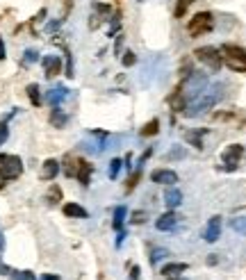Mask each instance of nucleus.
I'll return each instance as SVG.
<instances>
[{"label": "nucleus", "instance_id": "obj_14", "mask_svg": "<svg viewBox=\"0 0 246 280\" xmlns=\"http://www.w3.org/2000/svg\"><path fill=\"white\" fill-rule=\"evenodd\" d=\"M67 96H68V89L67 87H55V89H50V91H48L46 98H48V103H50L53 107H60V103L67 98Z\"/></svg>", "mask_w": 246, "mask_h": 280}, {"label": "nucleus", "instance_id": "obj_28", "mask_svg": "<svg viewBox=\"0 0 246 280\" xmlns=\"http://www.w3.org/2000/svg\"><path fill=\"white\" fill-rule=\"evenodd\" d=\"M39 60V53L34 50V48H30V50H25V55H23V64H34V62Z\"/></svg>", "mask_w": 246, "mask_h": 280}, {"label": "nucleus", "instance_id": "obj_23", "mask_svg": "<svg viewBox=\"0 0 246 280\" xmlns=\"http://www.w3.org/2000/svg\"><path fill=\"white\" fill-rule=\"evenodd\" d=\"M230 228H233L235 233L246 235V216H237V219H233L230 221Z\"/></svg>", "mask_w": 246, "mask_h": 280}, {"label": "nucleus", "instance_id": "obj_17", "mask_svg": "<svg viewBox=\"0 0 246 280\" xmlns=\"http://www.w3.org/2000/svg\"><path fill=\"white\" fill-rule=\"evenodd\" d=\"M180 271H187V264L185 262H171V264H164L162 267V276H176Z\"/></svg>", "mask_w": 246, "mask_h": 280}, {"label": "nucleus", "instance_id": "obj_15", "mask_svg": "<svg viewBox=\"0 0 246 280\" xmlns=\"http://www.w3.org/2000/svg\"><path fill=\"white\" fill-rule=\"evenodd\" d=\"M64 214L71 216V219H87V216H89V212H87L85 207L78 205V203H67V205H64Z\"/></svg>", "mask_w": 246, "mask_h": 280}, {"label": "nucleus", "instance_id": "obj_10", "mask_svg": "<svg viewBox=\"0 0 246 280\" xmlns=\"http://www.w3.org/2000/svg\"><path fill=\"white\" fill-rule=\"evenodd\" d=\"M41 64H44V71H46L48 78H55V75L62 73V60L57 55H46V57L41 60Z\"/></svg>", "mask_w": 246, "mask_h": 280}, {"label": "nucleus", "instance_id": "obj_25", "mask_svg": "<svg viewBox=\"0 0 246 280\" xmlns=\"http://www.w3.org/2000/svg\"><path fill=\"white\" fill-rule=\"evenodd\" d=\"M169 255H171V253H169L166 248H155V251H153V255H151V262H153V264H157V262L166 260Z\"/></svg>", "mask_w": 246, "mask_h": 280}, {"label": "nucleus", "instance_id": "obj_16", "mask_svg": "<svg viewBox=\"0 0 246 280\" xmlns=\"http://www.w3.org/2000/svg\"><path fill=\"white\" fill-rule=\"evenodd\" d=\"M126 216H128V207H126V205H119L116 210H114V221H112V226H114V230H116V233H119V230H123Z\"/></svg>", "mask_w": 246, "mask_h": 280}, {"label": "nucleus", "instance_id": "obj_39", "mask_svg": "<svg viewBox=\"0 0 246 280\" xmlns=\"http://www.w3.org/2000/svg\"><path fill=\"white\" fill-rule=\"evenodd\" d=\"M7 185V178H5V175H2V171H0V189H2V187H5Z\"/></svg>", "mask_w": 246, "mask_h": 280}, {"label": "nucleus", "instance_id": "obj_33", "mask_svg": "<svg viewBox=\"0 0 246 280\" xmlns=\"http://www.w3.org/2000/svg\"><path fill=\"white\" fill-rule=\"evenodd\" d=\"M121 43H123V34H116V43H114V53L121 57Z\"/></svg>", "mask_w": 246, "mask_h": 280}, {"label": "nucleus", "instance_id": "obj_4", "mask_svg": "<svg viewBox=\"0 0 246 280\" xmlns=\"http://www.w3.org/2000/svg\"><path fill=\"white\" fill-rule=\"evenodd\" d=\"M214 27V16L210 12H199L194 14L192 21L187 23V32L192 34V37H201V34L210 32Z\"/></svg>", "mask_w": 246, "mask_h": 280}, {"label": "nucleus", "instance_id": "obj_22", "mask_svg": "<svg viewBox=\"0 0 246 280\" xmlns=\"http://www.w3.org/2000/svg\"><path fill=\"white\" fill-rule=\"evenodd\" d=\"M201 134H205V130H199V132H187V134H185V139L189 141V144H194V146H196V148H199V151H201V148H203V141H201Z\"/></svg>", "mask_w": 246, "mask_h": 280}, {"label": "nucleus", "instance_id": "obj_34", "mask_svg": "<svg viewBox=\"0 0 246 280\" xmlns=\"http://www.w3.org/2000/svg\"><path fill=\"white\" fill-rule=\"evenodd\" d=\"M126 230H119V235H116V246H121V244H123V241H126Z\"/></svg>", "mask_w": 246, "mask_h": 280}, {"label": "nucleus", "instance_id": "obj_27", "mask_svg": "<svg viewBox=\"0 0 246 280\" xmlns=\"http://www.w3.org/2000/svg\"><path fill=\"white\" fill-rule=\"evenodd\" d=\"M9 276H12L14 280H37L32 271H14V269H12V274H9Z\"/></svg>", "mask_w": 246, "mask_h": 280}, {"label": "nucleus", "instance_id": "obj_13", "mask_svg": "<svg viewBox=\"0 0 246 280\" xmlns=\"http://www.w3.org/2000/svg\"><path fill=\"white\" fill-rule=\"evenodd\" d=\"M57 173H60V162L57 160L44 162V169H41V178H44V180H53Z\"/></svg>", "mask_w": 246, "mask_h": 280}, {"label": "nucleus", "instance_id": "obj_1", "mask_svg": "<svg viewBox=\"0 0 246 280\" xmlns=\"http://www.w3.org/2000/svg\"><path fill=\"white\" fill-rule=\"evenodd\" d=\"M221 96H224V85H212V87L207 85V87L201 91L199 98H194L192 103L185 107V116H199V114H203L205 109L217 105L221 100Z\"/></svg>", "mask_w": 246, "mask_h": 280}, {"label": "nucleus", "instance_id": "obj_18", "mask_svg": "<svg viewBox=\"0 0 246 280\" xmlns=\"http://www.w3.org/2000/svg\"><path fill=\"white\" fill-rule=\"evenodd\" d=\"M157 132H160V121H157V119L148 121L146 126H144V128L139 130L141 137H153V134H157Z\"/></svg>", "mask_w": 246, "mask_h": 280}, {"label": "nucleus", "instance_id": "obj_11", "mask_svg": "<svg viewBox=\"0 0 246 280\" xmlns=\"http://www.w3.org/2000/svg\"><path fill=\"white\" fill-rule=\"evenodd\" d=\"M82 164H85L82 157H73V155H68L67 160H64V173H67L68 178H78Z\"/></svg>", "mask_w": 246, "mask_h": 280}, {"label": "nucleus", "instance_id": "obj_19", "mask_svg": "<svg viewBox=\"0 0 246 280\" xmlns=\"http://www.w3.org/2000/svg\"><path fill=\"white\" fill-rule=\"evenodd\" d=\"M67 121H68L67 114L60 112V107H55L53 114H50V123H53L55 128H64V126H67Z\"/></svg>", "mask_w": 246, "mask_h": 280}, {"label": "nucleus", "instance_id": "obj_32", "mask_svg": "<svg viewBox=\"0 0 246 280\" xmlns=\"http://www.w3.org/2000/svg\"><path fill=\"white\" fill-rule=\"evenodd\" d=\"M173 157H176V160H182V157H185V151H182V148H178V151L173 148L171 153H169V160H173Z\"/></svg>", "mask_w": 246, "mask_h": 280}, {"label": "nucleus", "instance_id": "obj_7", "mask_svg": "<svg viewBox=\"0 0 246 280\" xmlns=\"http://www.w3.org/2000/svg\"><path fill=\"white\" fill-rule=\"evenodd\" d=\"M151 180L157 182V185H166L171 187L178 182V173L176 171H171V169H155L153 173H151Z\"/></svg>", "mask_w": 246, "mask_h": 280}, {"label": "nucleus", "instance_id": "obj_26", "mask_svg": "<svg viewBox=\"0 0 246 280\" xmlns=\"http://www.w3.org/2000/svg\"><path fill=\"white\" fill-rule=\"evenodd\" d=\"M192 2H196V0H178V7H176V19H182L187 12V7L192 5Z\"/></svg>", "mask_w": 246, "mask_h": 280}, {"label": "nucleus", "instance_id": "obj_21", "mask_svg": "<svg viewBox=\"0 0 246 280\" xmlns=\"http://www.w3.org/2000/svg\"><path fill=\"white\" fill-rule=\"evenodd\" d=\"M46 200H48V205H57V203L62 200V189H60V187H57V185L50 187V192H48Z\"/></svg>", "mask_w": 246, "mask_h": 280}, {"label": "nucleus", "instance_id": "obj_30", "mask_svg": "<svg viewBox=\"0 0 246 280\" xmlns=\"http://www.w3.org/2000/svg\"><path fill=\"white\" fill-rule=\"evenodd\" d=\"M7 137H9V128H7V123L2 121V123H0V146L7 141Z\"/></svg>", "mask_w": 246, "mask_h": 280}, {"label": "nucleus", "instance_id": "obj_5", "mask_svg": "<svg viewBox=\"0 0 246 280\" xmlns=\"http://www.w3.org/2000/svg\"><path fill=\"white\" fill-rule=\"evenodd\" d=\"M0 171L7 180H16L21 173H23V162H21L19 155H5L0 153Z\"/></svg>", "mask_w": 246, "mask_h": 280}, {"label": "nucleus", "instance_id": "obj_38", "mask_svg": "<svg viewBox=\"0 0 246 280\" xmlns=\"http://www.w3.org/2000/svg\"><path fill=\"white\" fill-rule=\"evenodd\" d=\"M41 280H60V276H53V274H44Z\"/></svg>", "mask_w": 246, "mask_h": 280}, {"label": "nucleus", "instance_id": "obj_12", "mask_svg": "<svg viewBox=\"0 0 246 280\" xmlns=\"http://www.w3.org/2000/svg\"><path fill=\"white\" fill-rule=\"evenodd\" d=\"M164 203H166V207H169V210H176V207L182 203V192H180V189H176V187L171 185L164 192Z\"/></svg>", "mask_w": 246, "mask_h": 280}, {"label": "nucleus", "instance_id": "obj_35", "mask_svg": "<svg viewBox=\"0 0 246 280\" xmlns=\"http://www.w3.org/2000/svg\"><path fill=\"white\" fill-rule=\"evenodd\" d=\"M7 57V48H5V41H2V37H0V62Z\"/></svg>", "mask_w": 246, "mask_h": 280}, {"label": "nucleus", "instance_id": "obj_20", "mask_svg": "<svg viewBox=\"0 0 246 280\" xmlns=\"http://www.w3.org/2000/svg\"><path fill=\"white\" fill-rule=\"evenodd\" d=\"M25 91H27V98L32 100V105H34V107H39V105H41L39 85H34V82H32V85H27V89H25Z\"/></svg>", "mask_w": 246, "mask_h": 280}, {"label": "nucleus", "instance_id": "obj_6", "mask_svg": "<svg viewBox=\"0 0 246 280\" xmlns=\"http://www.w3.org/2000/svg\"><path fill=\"white\" fill-rule=\"evenodd\" d=\"M242 155H244V146H240V144H230V146H226V151L221 153V160H224V164H226V171H235V169H237Z\"/></svg>", "mask_w": 246, "mask_h": 280}, {"label": "nucleus", "instance_id": "obj_36", "mask_svg": "<svg viewBox=\"0 0 246 280\" xmlns=\"http://www.w3.org/2000/svg\"><path fill=\"white\" fill-rule=\"evenodd\" d=\"M139 274H141V269L133 267V271H130V280H139Z\"/></svg>", "mask_w": 246, "mask_h": 280}, {"label": "nucleus", "instance_id": "obj_31", "mask_svg": "<svg viewBox=\"0 0 246 280\" xmlns=\"http://www.w3.org/2000/svg\"><path fill=\"white\" fill-rule=\"evenodd\" d=\"M133 223H137V226H139V223H144V221H146V212H134L133 214Z\"/></svg>", "mask_w": 246, "mask_h": 280}, {"label": "nucleus", "instance_id": "obj_40", "mask_svg": "<svg viewBox=\"0 0 246 280\" xmlns=\"http://www.w3.org/2000/svg\"><path fill=\"white\" fill-rule=\"evenodd\" d=\"M169 280H178V278H169Z\"/></svg>", "mask_w": 246, "mask_h": 280}, {"label": "nucleus", "instance_id": "obj_9", "mask_svg": "<svg viewBox=\"0 0 246 280\" xmlns=\"http://www.w3.org/2000/svg\"><path fill=\"white\" fill-rule=\"evenodd\" d=\"M221 237V216H212V219L207 221L205 230H203V239L205 241H217Z\"/></svg>", "mask_w": 246, "mask_h": 280}, {"label": "nucleus", "instance_id": "obj_29", "mask_svg": "<svg viewBox=\"0 0 246 280\" xmlns=\"http://www.w3.org/2000/svg\"><path fill=\"white\" fill-rule=\"evenodd\" d=\"M121 62H123V66H134V64H137V55L134 53H130V50H128V53H123V57H121Z\"/></svg>", "mask_w": 246, "mask_h": 280}, {"label": "nucleus", "instance_id": "obj_37", "mask_svg": "<svg viewBox=\"0 0 246 280\" xmlns=\"http://www.w3.org/2000/svg\"><path fill=\"white\" fill-rule=\"evenodd\" d=\"M9 274H12V269L5 267V264H0V276H9Z\"/></svg>", "mask_w": 246, "mask_h": 280}, {"label": "nucleus", "instance_id": "obj_3", "mask_svg": "<svg viewBox=\"0 0 246 280\" xmlns=\"http://www.w3.org/2000/svg\"><path fill=\"white\" fill-rule=\"evenodd\" d=\"M194 57L199 62H203L207 68H212L214 73L221 68V64H224V57H221V50L214 46H201L194 50Z\"/></svg>", "mask_w": 246, "mask_h": 280}, {"label": "nucleus", "instance_id": "obj_8", "mask_svg": "<svg viewBox=\"0 0 246 280\" xmlns=\"http://www.w3.org/2000/svg\"><path fill=\"white\" fill-rule=\"evenodd\" d=\"M180 223V216L176 212H166V214H162V216H157V221H155V228L157 230H162V233H169V230H173V228Z\"/></svg>", "mask_w": 246, "mask_h": 280}, {"label": "nucleus", "instance_id": "obj_24", "mask_svg": "<svg viewBox=\"0 0 246 280\" xmlns=\"http://www.w3.org/2000/svg\"><path fill=\"white\" fill-rule=\"evenodd\" d=\"M121 164H123V162H121V157H114L112 162H110V178H112V180H116V175H119V171H121Z\"/></svg>", "mask_w": 246, "mask_h": 280}, {"label": "nucleus", "instance_id": "obj_2", "mask_svg": "<svg viewBox=\"0 0 246 280\" xmlns=\"http://www.w3.org/2000/svg\"><path fill=\"white\" fill-rule=\"evenodd\" d=\"M221 57L226 62V66L235 73H246V50L240 46H233V43H226L221 46Z\"/></svg>", "mask_w": 246, "mask_h": 280}]
</instances>
